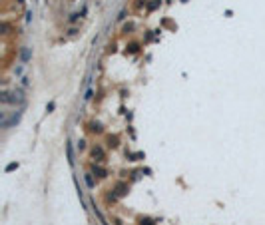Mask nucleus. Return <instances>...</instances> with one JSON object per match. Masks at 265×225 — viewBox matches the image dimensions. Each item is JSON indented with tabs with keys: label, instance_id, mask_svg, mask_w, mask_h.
<instances>
[{
	"label": "nucleus",
	"instance_id": "obj_1",
	"mask_svg": "<svg viewBox=\"0 0 265 225\" xmlns=\"http://www.w3.org/2000/svg\"><path fill=\"white\" fill-rule=\"evenodd\" d=\"M2 102L4 104H24V94H22V90H14V92H4L2 94Z\"/></svg>",
	"mask_w": 265,
	"mask_h": 225
},
{
	"label": "nucleus",
	"instance_id": "obj_2",
	"mask_svg": "<svg viewBox=\"0 0 265 225\" xmlns=\"http://www.w3.org/2000/svg\"><path fill=\"white\" fill-rule=\"evenodd\" d=\"M30 56H32V54H30V48H24V50H22V62H28Z\"/></svg>",
	"mask_w": 265,
	"mask_h": 225
},
{
	"label": "nucleus",
	"instance_id": "obj_3",
	"mask_svg": "<svg viewBox=\"0 0 265 225\" xmlns=\"http://www.w3.org/2000/svg\"><path fill=\"white\" fill-rule=\"evenodd\" d=\"M66 148H68V159H70V163H74V153H72V145L68 144Z\"/></svg>",
	"mask_w": 265,
	"mask_h": 225
},
{
	"label": "nucleus",
	"instance_id": "obj_4",
	"mask_svg": "<svg viewBox=\"0 0 265 225\" xmlns=\"http://www.w3.org/2000/svg\"><path fill=\"white\" fill-rule=\"evenodd\" d=\"M86 183H88V187H94V179H92L90 173H86Z\"/></svg>",
	"mask_w": 265,
	"mask_h": 225
},
{
	"label": "nucleus",
	"instance_id": "obj_5",
	"mask_svg": "<svg viewBox=\"0 0 265 225\" xmlns=\"http://www.w3.org/2000/svg\"><path fill=\"white\" fill-rule=\"evenodd\" d=\"M16 168H18V163H10L8 168H6V171H12V169H16Z\"/></svg>",
	"mask_w": 265,
	"mask_h": 225
},
{
	"label": "nucleus",
	"instance_id": "obj_6",
	"mask_svg": "<svg viewBox=\"0 0 265 225\" xmlns=\"http://www.w3.org/2000/svg\"><path fill=\"white\" fill-rule=\"evenodd\" d=\"M26 22H32V12H30V10L26 12Z\"/></svg>",
	"mask_w": 265,
	"mask_h": 225
},
{
	"label": "nucleus",
	"instance_id": "obj_7",
	"mask_svg": "<svg viewBox=\"0 0 265 225\" xmlns=\"http://www.w3.org/2000/svg\"><path fill=\"white\" fill-rule=\"evenodd\" d=\"M142 225H154V223H152V221H148V219H146V221H142Z\"/></svg>",
	"mask_w": 265,
	"mask_h": 225
}]
</instances>
